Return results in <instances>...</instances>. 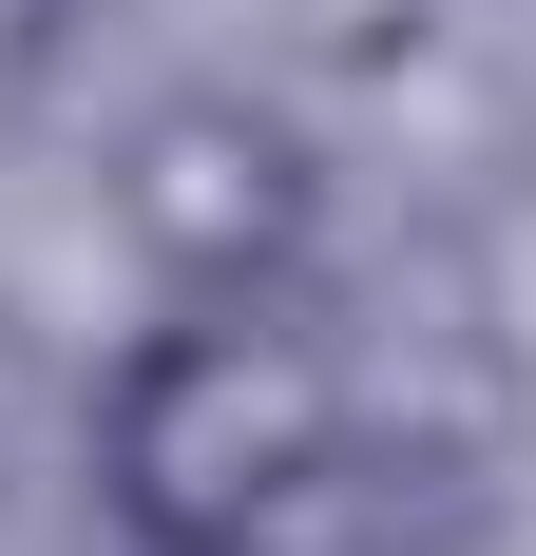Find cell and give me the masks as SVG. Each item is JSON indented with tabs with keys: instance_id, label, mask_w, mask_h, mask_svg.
<instances>
[{
	"instance_id": "1",
	"label": "cell",
	"mask_w": 536,
	"mask_h": 556,
	"mask_svg": "<svg viewBox=\"0 0 536 556\" xmlns=\"http://www.w3.org/2000/svg\"><path fill=\"white\" fill-rule=\"evenodd\" d=\"M97 480H115V518L154 556H268L345 480V365L288 327V288L268 307H192V327H154L115 365Z\"/></svg>"
},
{
	"instance_id": "2",
	"label": "cell",
	"mask_w": 536,
	"mask_h": 556,
	"mask_svg": "<svg viewBox=\"0 0 536 556\" xmlns=\"http://www.w3.org/2000/svg\"><path fill=\"white\" fill-rule=\"evenodd\" d=\"M97 192H115V250H135L173 307H268V288L307 269V230H326V154L268 97H230V77L154 97L135 135H115Z\"/></svg>"
},
{
	"instance_id": "3",
	"label": "cell",
	"mask_w": 536,
	"mask_h": 556,
	"mask_svg": "<svg viewBox=\"0 0 536 556\" xmlns=\"http://www.w3.org/2000/svg\"><path fill=\"white\" fill-rule=\"evenodd\" d=\"M58 39H77V0H0V115L58 77Z\"/></svg>"
},
{
	"instance_id": "4",
	"label": "cell",
	"mask_w": 536,
	"mask_h": 556,
	"mask_svg": "<svg viewBox=\"0 0 536 556\" xmlns=\"http://www.w3.org/2000/svg\"><path fill=\"white\" fill-rule=\"evenodd\" d=\"M20 460H39V345L0 327V480H20Z\"/></svg>"
}]
</instances>
